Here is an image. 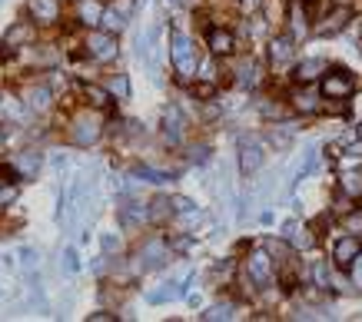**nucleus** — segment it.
Masks as SVG:
<instances>
[{
    "mask_svg": "<svg viewBox=\"0 0 362 322\" xmlns=\"http://www.w3.org/2000/svg\"><path fill=\"white\" fill-rule=\"evenodd\" d=\"M170 57H173V70L183 76V80H190L196 74V50H193V40L187 34H173L170 37Z\"/></svg>",
    "mask_w": 362,
    "mask_h": 322,
    "instance_id": "obj_1",
    "label": "nucleus"
},
{
    "mask_svg": "<svg viewBox=\"0 0 362 322\" xmlns=\"http://www.w3.org/2000/svg\"><path fill=\"white\" fill-rule=\"evenodd\" d=\"M326 100H349L352 90H356V80L349 76V70L336 67V70H326L323 74V83H319Z\"/></svg>",
    "mask_w": 362,
    "mask_h": 322,
    "instance_id": "obj_2",
    "label": "nucleus"
},
{
    "mask_svg": "<svg viewBox=\"0 0 362 322\" xmlns=\"http://www.w3.org/2000/svg\"><path fill=\"white\" fill-rule=\"evenodd\" d=\"M87 50H90V57L100 60V63H110V60H116V54H120L116 34H110V30H94V34L87 37Z\"/></svg>",
    "mask_w": 362,
    "mask_h": 322,
    "instance_id": "obj_3",
    "label": "nucleus"
},
{
    "mask_svg": "<svg viewBox=\"0 0 362 322\" xmlns=\"http://www.w3.org/2000/svg\"><path fill=\"white\" fill-rule=\"evenodd\" d=\"M263 160H266L263 143H259L256 136H243V140H239V173H243V176H253V173L263 167Z\"/></svg>",
    "mask_w": 362,
    "mask_h": 322,
    "instance_id": "obj_4",
    "label": "nucleus"
},
{
    "mask_svg": "<svg viewBox=\"0 0 362 322\" xmlns=\"http://www.w3.org/2000/svg\"><path fill=\"white\" fill-rule=\"evenodd\" d=\"M246 276L253 279V286H269L273 283V259H269V253H263V249L249 253Z\"/></svg>",
    "mask_w": 362,
    "mask_h": 322,
    "instance_id": "obj_5",
    "label": "nucleus"
},
{
    "mask_svg": "<svg viewBox=\"0 0 362 322\" xmlns=\"http://www.w3.org/2000/svg\"><path fill=\"white\" fill-rule=\"evenodd\" d=\"M359 253H362L359 236H343V239H336V243H332V259H336L339 269H352V263H356V256H359Z\"/></svg>",
    "mask_w": 362,
    "mask_h": 322,
    "instance_id": "obj_6",
    "label": "nucleus"
},
{
    "mask_svg": "<svg viewBox=\"0 0 362 322\" xmlns=\"http://www.w3.org/2000/svg\"><path fill=\"white\" fill-rule=\"evenodd\" d=\"M74 143L76 147H94L96 140H100V120H94V116H80L74 123Z\"/></svg>",
    "mask_w": 362,
    "mask_h": 322,
    "instance_id": "obj_7",
    "label": "nucleus"
},
{
    "mask_svg": "<svg viewBox=\"0 0 362 322\" xmlns=\"http://www.w3.org/2000/svg\"><path fill=\"white\" fill-rule=\"evenodd\" d=\"M183 130H187L183 114H180L176 107H167V110H163V136H167V143H180V140H183Z\"/></svg>",
    "mask_w": 362,
    "mask_h": 322,
    "instance_id": "obj_8",
    "label": "nucleus"
},
{
    "mask_svg": "<svg viewBox=\"0 0 362 322\" xmlns=\"http://www.w3.org/2000/svg\"><path fill=\"white\" fill-rule=\"evenodd\" d=\"M206 43H210L213 57H229V54H233V47H236L233 34H229V30H223V27H213L210 34H206Z\"/></svg>",
    "mask_w": 362,
    "mask_h": 322,
    "instance_id": "obj_9",
    "label": "nucleus"
},
{
    "mask_svg": "<svg viewBox=\"0 0 362 322\" xmlns=\"http://www.w3.org/2000/svg\"><path fill=\"white\" fill-rule=\"evenodd\" d=\"M30 17L40 20V23H57L60 3L57 0H30Z\"/></svg>",
    "mask_w": 362,
    "mask_h": 322,
    "instance_id": "obj_10",
    "label": "nucleus"
},
{
    "mask_svg": "<svg viewBox=\"0 0 362 322\" xmlns=\"http://www.w3.org/2000/svg\"><path fill=\"white\" fill-rule=\"evenodd\" d=\"M143 219H147V206H143V203L127 200V203L120 206V226H123V229H136Z\"/></svg>",
    "mask_w": 362,
    "mask_h": 322,
    "instance_id": "obj_11",
    "label": "nucleus"
},
{
    "mask_svg": "<svg viewBox=\"0 0 362 322\" xmlns=\"http://www.w3.org/2000/svg\"><path fill=\"white\" fill-rule=\"evenodd\" d=\"M14 170H17L23 180H34L40 173V153H34V150L17 153V156H14Z\"/></svg>",
    "mask_w": 362,
    "mask_h": 322,
    "instance_id": "obj_12",
    "label": "nucleus"
},
{
    "mask_svg": "<svg viewBox=\"0 0 362 322\" xmlns=\"http://www.w3.org/2000/svg\"><path fill=\"white\" fill-rule=\"evenodd\" d=\"M345 23H349V10H345V7H336V10L326 17V23H316V34H323V37H329V34H339Z\"/></svg>",
    "mask_w": 362,
    "mask_h": 322,
    "instance_id": "obj_13",
    "label": "nucleus"
},
{
    "mask_svg": "<svg viewBox=\"0 0 362 322\" xmlns=\"http://www.w3.org/2000/svg\"><path fill=\"white\" fill-rule=\"evenodd\" d=\"M323 70H326V60H319V57L306 60V63H299V67H296V83H299V87H309L316 76L323 74Z\"/></svg>",
    "mask_w": 362,
    "mask_h": 322,
    "instance_id": "obj_14",
    "label": "nucleus"
},
{
    "mask_svg": "<svg viewBox=\"0 0 362 322\" xmlns=\"http://www.w3.org/2000/svg\"><path fill=\"white\" fill-rule=\"evenodd\" d=\"M76 17H80V23H87V27H100V17H103V3H100V0H80V7H76Z\"/></svg>",
    "mask_w": 362,
    "mask_h": 322,
    "instance_id": "obj_15",
    "label": "nucleus"
},
{
    "mask_svg": "<svg viewBox=\"0 0 362 322\" xmlns=\"http://www.w3.org/2000/svg\"><path fill=\"white\" fill-rule=\"evenodd\" d=\"M292 57V40L286 34H279V37H273L269 43V60H273V67H279V63H286Z\"/></svg>",
    "mask_w": 362,
    "mask_h": 322,
    "instance_id": "obj_16",
    "label": "nucleus"
},
{
    "mask_svg": "<svg viewBox=\"0 0 362 322\" xmlns=\"http://www.w3.org/2000/svg\"><path fill=\"white\" fill-rule=\"evenodd\" d=\"M34 40V27L30 23H17L3 34V47H20V43H30Z\"/></svg>",
    "mask_w": 362,
    "mask_h": 322,
    "instance_id": "obj_17",
    "label": "nucleus"
},
{
    "mask_svg": "<svg viewBox=\"0 0 362 322\" xmlns=\"http://www.w3.org/2000/svg\"><path fill=\"white\" fill-rule=\"evenodd\" d=\"M50 100H54L50 87H30V90H27V107L37 110V114H43V110L50 107Z\"/></svg>",
    "mask_w": 362,
    "mask_h": 322,
    "instance_id": "obj_18",
    "label": "nucleus"
},
{
    "mask_svg": "<svg viewBox=\"0 0 362 322\" xmlns=\"http://www.w3.org/2000/svg\"><path fill=\"white\" fill-rule=\"evenodd\" d=\"M170 216H173V203L167 196H156L150 203V209H147V219H153V223H163V219H170Z\"/></svg>",
    "mask_w": 362,
    "mask_h": 322,
    "instance_id": "obj_19",
    "label": "nucleus"
},
{
    "mask_svg": "<svg viewBox=\"0 0 362 322\" xmlns=\"http://www.w3.org/2000/svg\"><path fill=\"white\" fill-rule=\"evenodd\" d=\"M292 107H296L299 114H316V110H319L316 96L309 94V90H296V94H292Z\"/></svg>",
    "mask_w": 362,
    "mask_h": 322,
    "instance_id": "obj_20",
    "label": "nucleus"
},
{
    "mask_svg": "<svg viewBox=\"0 0 362 322\" xmlns=\"http://www.w3.org/2000/svg\"><path fill=\"white\" fill-rule=\"evenodd\" d=\"M134 176H140V180H147V183H170L173 176L163 170H156V167H136Z\"/></svg>",
    "mask_w": 362,
    "mask_h": 322,
    "instance_id": "obj_21",
    "label": "nucleus"
},
{
    "mask_svg": "<svg viewBox=\"0 0 362 322\" xmlns=\"http://www.w3.org/2000/svg\"><path fill=\"white\" fill-rule=\"evenodd\" d=\"M100 27H103V30H110V34H120V30L127 27V20L120 17V10H103V17H100Z\"/></svg>",
    "mask_w": 362,
    "mask_h": 322,
    "instance_id": "obj_22",
    "label": "nucleus"
},
{
    "mask_svg": "<svg viewBox=\"0 0 362 322\" xmlns=\"http://www.w3.org/2000/svg\"><path fill=\"white\" fill-rule=\"evenodd\" d=\"M83 96H87L94 107H107V103L114 100V96H110V90H103V87H94V83H87V87H83Z\"/></svg>",
    "mask_w": 362,
    "mask_h": 322,
    "instance_id": "obj_23",
    "label": "nucleus"
},
{
    "mask_svg": "<svg viewBox=\"0 0 362 322\" xmlns=\"http://www.w3.org/2000/svg\"><path fill=\"white\" fill-rule=\"evenodd\" d=\"M263 10H266L269 23H283V17H286V0H266Z\"/></svg>",
    "mask_w": 362,
    "mask_h": 322,
    "instance_id": "obj_24",
    "label": "nucleus"
},
{
    "mask_svg": "<svg viewBox=\"0 0 362 322\" xmlns=\"http://www.w3.org/2000/svg\"><path fill=\"white\" fill-rule=\"evenodd\" d=\"M203 319H206V322L233 319V305H229V303H220V305H213V309H206V312H203Z\"/></svg>",
    "mask_w": 362,
    "mask_h": 322,
    "instance_id": "obj_25",
    "label": "nucleus"
},
{
    "mask_svg": "<svg viewBox=\"0 0 362 322\" xmlns=\"http://www.w3.org/2000/svg\"><path fill=\"white\" fill-rule=\"evenodd\" d=\"M183 289L176 283H167V289H156V292H150V303H170V299H176Z\"/></svg>",
    "mask_w": 362,
    "mask_h": 322,
    "instance_id": "obj_26",
    "label": "nucleus"
},
{
    "mask_svg": "<svg viewBox=\"0 0 362 322\" xmlns=\"http://www.w3.org/2000/svg\"><path fill=\"white\" fill-rule=\"evenodd\" d=\"M110 96H120V100H127V96H130V80H127L123 74L110 80Z\"/></svg>",
    "mask_w": 362,
    "mask_h": 322,
    "instance_id": "obj_27",
    "label": "nucleus"
},
{
    "mask_svg": "<svg viewBox=\"0 0 362 322\" xmlns=\"http://www.w3.org/2000/svg\"><path fill=\"white\" fill-rule=\"evenodd\" d=\"M312 279H316V286H319V289H332V279H329V266H326V263H316V266H312Z\"/></svg>",
    "mask_w": 362,
    "mask_h": 322,
    "instance_id": "obj_28",
    "label": "nucleus"
},
{
    "mask_svg": "<svg viewBox=\"0 0 362 322\" xmlns=\"http://www.w3.org/2000/svg\"><path fill=\"white\" fill-rule=\"evenodd\" d=\"M76 269H80V256L74 246H67L63 249V272H76Z\"/></svg>",
    "mask_w": 362,
    "mask_h": 322,
    "instance_id": "obj_29",
    "label": "nucleus"
},
{
    "mask_svg": "<svg viewBox=\"0 0 362 322\" xmlns=\"http://www.w3.org/2000/svg\"><path fill=\"white\" fill-rule=\"evenodd\" d=\"M343 190H345V193H352V196H359V193H362V180L349 173V176H343Z\"/></svg>",
    "mask_w": 362,
    "mask_h": 322,
    "instance_id": "obj_30",
    "label": "nucleus"
},
{
    "mask_svg": "<svg viewBox=\"0 0 362 322\" xmlns=\"http://www.w3.org/2000/svg\"><path fill=\"white\" fill-rule=\"evenodd\" d=\"M173 213H193V200H187V196H173Z\"/></svg>",
    "mask_w": 362,
    "mask_h": 322,
    "instance_id": "obj_31",
    "label": "nucleus"
},
{
    "mask_svg": "<svg viewBox=\"0 0 362 322\" xmlns=\"http://www.w3.org/2000/svg\"><path fill=\"white\" fill-rule=\"evenodd\" d=\"M345 229H349V233H362V213L359 209L345 216Z\"/></svg>",
    "mask_w": 362,
    "mask_h": 322,
    "instance_id": "obj_32",
    "label": "nucleus"
},
{
    "mask_svg": "<svg viewBox=\"0 0 362 322\" xmlns=\"http://www.w3.org/2000/svg\"><path fill=\"white\" fill-rule=\"evenodd\" d=\"M20 263L27 266V269H34V266H37V249L23 246V249H20Z\"/></svg>",
    "mask_w": 362,
    "mask_h": 322,
    "instance_id": "obj_33",
    "label": "nucleus"
},
{
    "mask_svg": "<svg viewBox=\"0 0 362 322\" xmlns=\"http://www.w3.org/2000/svg\"><path fill=\"white\" fill-rule=\"evenodd\" d=\"M193 94L200 96V100H210V96L216 94V87H213V83H196V87H193Z\"/></svg>",
    "mask_w": 362,
    "mask_h": 322,
    "instance_id": "obj_34",
    "label": "nucleus"
},
{
    "mask_svg": "<svg viewBox=\"0 0 362 322\" xmlns=\"http://www.w3.org/2000/svg\"><path fill=\"white\" fill-rule=\"evenodd\" d=\"M210 160V150L206 147H193V163H206Z\"/></svg>",
    "mask_w": 362,
    "mask_h": 322,
    "instance_id": "obj_35",
    "label": "nucleus"
},
{
    "mask_svg": "<svg viewBox=\"0 0 362 322\" xmlns=\"http://www.w3.org/2000/svg\"><path fill=\"white\" fill-rule=\"evenodd\" d=\"M14 200H17V190H14V186L0 190V206H7V203H14Z\"/></svg>",
    "mask_w": 362,
    "mask_h": 322,
    "instance_id": "obj_36",
    "label": "nucleus"
},
{
    "mask_svg": "<svg viewBox=\"0 0 362 322\" xmlns=\"http://www.w3.org/2000/svg\"><path fill=\"white\" fill-rule=\"evenodd\" d=\"M116 316L114 312H94V316H90V322H114Z\"/></svg>",
    "mask_w": 362,
    "mask_h": 322,
    "instance_id": "obj_37",
    "label": "nucleus"
},
{
    "mask_svg": "<svg viewBox=\"0 0 362 322\" xmlns=\"http://www.w3.org/2000/svg\"><path fill=\"white\" fill-rule=\"evenodd\" d=\"M116 246H120V239H116V236H103V249H107V253H114Z\"/></svg>",
    "mask_w": 362,
    "mask_h": 322,
    "instance_id": "obj_38",
    "label": "nucleus"
},
{
    "mask_svg": "<svg viewBox=\"0 0 362 322\" xmlns=\"http://www.w3.org/2000/svg\"><path fill=\"white\" fill-rule=\"evenodd\" d=\"M352 269H356V283H362V253L356 256V263H352Z\"/></svg>",
    "mask_w": 362,
    "mask_h": 322,
    "instance_id": "obj_39",
    "label": "nucleus"
},
{
    "mask_svg": "<svg viewBox=\"0 0 362 322\" xmlns=\"http://www.w3.org/2000/svg\"><path fill=\"white\" fill-rule=\"evenodd\" d=\"M356 140H359V143H362V123H359V127H356Z\"/></svg>",
    "mask_w": 362,
    "mask_h": 322,
    "instance_id": "obj_40",
    "label": "nucleus"
},
{
    "mask_svg": "<svg viewBox=\"0 0 362 322\" xmlns=\"http://www.w3.org/2000/svg\"><path fill=\"white\" fill-rule=\"evenodd\" d=\"M0 143H3V130H0Z\"/></svg>",
    "mask_w": 362,
    "mask_h": 322,
    "instance_id": "obj_41",
    "label": "nucleus"
}]
</instances>
